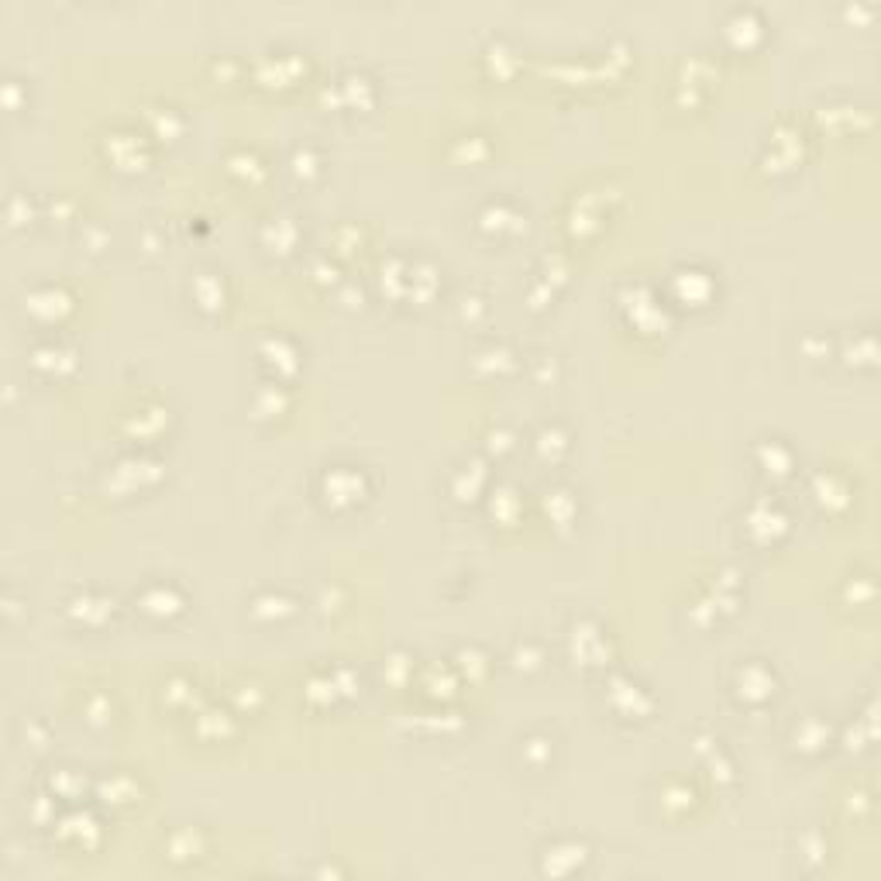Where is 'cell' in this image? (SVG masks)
<instances>
[{
	"label": "cell",
	"mask_w": 881,
	"mask_h": 881,
	"mask_svg": "<svg viewBox=\"0 0 881 881\" xmlns=\"http://www.w3.org/2000/svg\"><path fill=\"white\" fill-rule=\"evenodd\" d=\"M372 493V479L362 465H345L334 462L324 465L317 475V496L331 510H352V506L365 503V496Z\"/></svg>",
	"instance_id": "cell-1"
},
{
	"label": "cell",
	"mask_w": 881,
	"mask_h": 881,
	"mask_svg": "<svg viewBox=\"0 0 881 881\" xmlns=\"http://www.w3.org/2000/svg\"><path fill=\"white\" fill-rule=\"evenodd\" d=\"M620 310L627 314V321L637 327L641 334H658L668 327V303L661 300V293L654 290L644 279L620 286Z\"/></svg>",
	"instance_id": "cell-2"
},
{
	"label": "cell",
	"mask_w": 881,
	"mask_h": 881,
	"mask_svg": "<svg viewBox=\"0 0 881 881\" xmlns=\"http://www.w3.org/2000/svg\"><path fill=\"white\" fill-rule=\"evenodd\" d=\"M665 293L685 307H706L716 296V276L699 262H678L665 279Z\"/></svg>",
	"instance_id": "cell-3"
},
{
	"label": "cell",
	"mask_w": 881,
	"mask_h": 881,
	"mask_svg": "<svg viewBox=\"0 0 881 881\" xmlns=\"http://www.w3.org/2000/svg\"><path fill=\"white\" fill-rule=\"evenodd\" d=\"M21 310H25L35 324H59L62 317L73 310V293H69L66 283L42 279V283H31L28 290L21 293Z\"/></svg>",
	"instance_id": "cell-4"
},
{
	"label": "cell",
	"mask_w": 881,
	"mask_h": 881,
	"mask_svg": "<svg viewBox=\"0 0 881 881\" xmlns=\"http://www.w3.org/2000/svg\"><path fill=\"white\" fill-rule=\"evenodd\" d=\"M789 530V510L771 496H758L744 506V534L754 544H775Z\"/></svg>",
	"instance_id": "cell-5"
},
{
	"label": "cell",
	"mask_w": 881,
	"mask_h": 881,
	"mask_svg": "<svg viewBox=\"0 0 881 881\" xmlns=\"http://www.w3.org/2000/svg\"><path fill=\"white\" fill-rule=\"evenodd\" d=\"M586 861H589V844L579 837H555L548 840V844H541V851H537V871L551 878L575 875V871L586 868Z\"/></svg>",
	"instance_id": "cell-6"
},
{
	"label": "cell",
	"mask_w": 881,
	"mask_h": 881,
	"mask_svg": "<svg viewBox=\"0 0 881 881\" xmlns=\"http://www.w3.org/2000/svg\"><path fill=\"white\" fill-rule=\"evenodd\" d=\"M603 689H606L603 692L606 706H610L620 720H644V716L654 709L651 692H647L641 682H634L630 675H610Z\"/></svg>",
	"instance_id": "cell-7"
},
{
	"label": "cell",
	"mask_w": 881,
	"mask_h": 881,
	"mask_svg": "<svg viewBox=\"0 0 881 881\" xmlns=\"http://www.w3.org/2000/svg\"><path fill=\"white\" fill-rule=\"evenodd\" d=\"M118 613V599L97 589H76L73 596L62 599V617L76 627H104Z\"/></svg>",
	"instance_id": "cell-8"
},
{
	"label": "cell",
	"mask_w": 881,
	"mask_h": 881,
	"mask_svg": "<svg viewBox=\"0 0 881 881\" xmlns=\"http://www.w3.org/2000/svg\"><path fill=\"white\" fill-rule=\"evenodd\" d=\"M730 689H734V696L744 706H761L778 692V675H775V668H768L764 661L751 658V661H744V665H737Z\"/></svg>",
	"instance_id": "cell-9"
},
{
	"label": "cell",
	"mask_w": 881,
	"mask_h": 881,
	"mask_svg": "<svg viewBox=\"0 0 881 881\" xmlns=\"http://www.w3.org/2000/svg\"><path fill=\"white\" fill-rule=\"evenodd\" d=\"M475 228L486 235H517L527 228V214L510 197H489L475 210Z\"/></svg>",
	"instance_id": "cell-10"
},
{
	"label": "cell",
	"mask_w": 881,
	"mask_h": 881,
	"mask_svg": "<svg viewBox=\"0 0 881 881\" xmlns=\"http://www.w3.org/2000/svg\"><path fill=\"white\" fill-rule=\"evenodd\" d=\"M135 606H138V613H145L148 620H173V617L183 613L186 599H183V592H179V586H173V582L152 579V582H145V586L135 592Z\"/></svg>",
	"instance_id": "cell-11"
},
{
	"label": "cell",
	"mask_w": 881,
	"mask_h": 881,
	"mask_svg": "<svg viewBox=\"0 0 881 881\" xmlns=\"http://www.w3.org/2000/svg\"><path fill=\"white\" fill-rule=\"evenodd\" d=\"M52 837H56L59 844L90 851V847H97V840H100V823L90 809H80V806L62 809V813L56 816V823H52Z\"/></svg>",
	"instance_id": "cell-12"
},
{
	"label": "cell",
	"mask_w": 881,
	"mask_h": 881,
	"mask_svg": "<svg viewBox=\"0 0 881 881\" xmlns=\"http://www.w3.org/2000/svg\"><path fill=\"white\" fill-rule=\"evenodd\" d=\"M568 651L579 658L582 665H603L610 661V641H606L603 627L596 620H575L568 630Z\"/></svg>",
	"instance_id": "cell-13"
},
{
	"label": "cell",
	"mask_w": 881,
	"mask_h": 881,
	"mask_svg": "<svg viewBox=\"0 0 881 881\" xmlns=\"http://www.w3.org/2000/svg\"><path fill=\"white\" fill-rule=\"evenodd\" d=\"M186 293L207 314H217V310L228 303V283H224V272L210 269V265H197L190 269V279H186Z\"/></svg>",
	"instance_id": "cell-14"
},
{
	"label": "cell",
	"mask_w": 881,
	"mask_h": 881,
	"mask_svg": "<svg viewBox=\"0 0 881 881\" xmlns=\"http://www.w3.org/2000/svg\"><path fill=\"white\" fill-rule=\"evenodd\" d=\"M28 365L42 376H66L76 365V348L62 338H38L28 348Z\"/></svg>",
	"instance_id": "cell-15"
},
{
	"label": "cell",
	"mask_w": 881,
	"mask_h": 881,
	"mask_svg": "<svg viewBox=\"0 0 881 881\" xmlns=\"http://www.w3.org/2000/svg\"><path fill=\"white\" fill-rule=\"evenodd\" d=\"M255 352H259L262 365L276 379L290 376V372L296 369V362H300V348H296V341L290 338V334H283V331L262 334L259 345H255Z\"/></svg>",
	"instance_id": "cell-16"
},
{
	"label": "cell",
	"mask_w": 881,
	"mask_h": 881,
	"mask_svg": "<svg viewBox=\"0 0 881 881\" xmlns=\"http://www.w3.org/2000/svg\"><path fill=\"white\" fill-rule=\"evenodd\" d=\"M486 482H489L486 462H482V458H462V462L451 465L448 472V493L455 503H472L475 496L486 489Z\"/></svg>",
	"instance_id": "cell-17"
},
{
	"label": "cell",
	"mask_w": 881,
	"mask_h": 881,
	"mask_svg": "<svg viewBox=\"0 0 881 881\" xmlns=\"http://www.w3.org/2000/svg\"><path fill=\"white\" fill-rule=\"evenodd\" d=\"M259 245L265 248V252H276V255H286L296 248V241H300V224L293 221L290 214H283V210H276V214H265L259 221Z\"/></svg>",
	"instance_id": "cell-18"
},
{
	"label": "cell",
	"mask_w": 881,
	"mask_h": 881,
	"mask_svg": "<svg viewBox=\"0 0 881 881\" xmlns=\"http://www.w3.org/2000/svg\"><path fill=\"white\" fill-rule=\"evenodd\" d=\"M792 751L799 754H820L830 744V723L823 720L820 713H806L792 723V734H789Z\"/></svg>",
	"instance_id": "cell-19"
},
{
	"label": "cell",
	"mask_w": 881,
	"mask_h": 881,
	"mask_svg": "<svg viewBox=\"0 0 881 881\" xmlns=\"http://www.w3.org/2000/svg\"><path fill=\"white\" fill-rule=\"evenodd\" d=\"M751 458H754V465H758L764 475H775V479L789 475L792 465H795L792 448L782 438H758L751 444Z\"/></svg>",
	"instance_id": "cell-20"
},
{
	"label": "cell",
	"mask_w": 881,
	"mask_h": 881,
	"mask_svg": "<svg viewBox=\"0 0 881 881\" xmlns=\"http://www.w3.org/2000/svg\"><path fill=\"white\" fill-rule=\"evenodd\" d=\"M469 362L475 372H482V376H503V372L517 369V352H513L506 341L489 338V341H482L479 348H472Z\"/></svg>",
	"instance_id": "cell-21"
},
{
	"label": "cell",
	"mask_w": 881,
	"mask_h": 881,
	"mask_svg": "<svg viewBox=\"0 0 881 881\" xmlns=\"http://www.w3.org/2000/svg\"><path fill=\"white\" fill-rule=\"evenodd\" d=\"M537 503H541V513L555 527H568L575 520V513H579V500H575V493L568 486H561V482L544 486L541 493H537Z\"/></svg>",
	"instance_id": "cell-22"
},
{
	"label": "cell",
	"mask_w": 881,
	"mask_h": 881,
	"mask_svg": "<svg viewBox=\"0 0 881 881\" xmlns=\"http://www.w3.org/2000/svg\"><path fill=\"white\" fill-rule=\"evenodd\" d=\"M489 517L500 527H517L524 517V493L513 482H496L489 489Z\"/></svg>",
	"instance_id": "cell-23"
},
{
	"label": "cell",
	"mask_w": 881,
	"mask_h": 881,
	"mask_svg": "<svg viewBox=\"0 0 881 881\" xmlns=\"http://www.w3.org/2000/svg\"><path fill=\"white\" fill-rule=\"evenodd\" d=\"M438 283H441L438 265H434L431 259L417 255V259L407 262V283H403V296H407V300L427 303L434 296V290H438Z\"/></svg>",
	"instance_id": "cell-24"
},
{
	"label": "cell",
	"mask_w": 881,
	"mask_h": 881,
	"mask_svg": "<svg viewBox=\"0 0 881 881\" xmlns=\"http://www.w3.org/2000/svg\"><path fill=\"white\" fill-rule=\"evenodd\" d=\"M93 795H97L100 802H107V806H128V802H135L138 795H142V785H138V778L128 775V771H111V775L93 782Z\"/></svg>",
	"instance_id": "cell-25"
},
{
	"label": "cell",
	"mask_w": 881,
	"mask_h": 881,
	"mask_svg": "<svg viewBox=\"0 0 881 881\" xmlns=\"http://www.w3.org/2000/svg\"><path fill=\"white\" fill-rule=\"evenodd\" d=\"M248 613H252L259 623H272V620H286L296 613V599L286 596L279 589H262L248 599Z\"/></svg>",
	"instance_id": "cell-26"
},
{
	"label": "cell",
	"mask_w": 881,
	"mask_h": 881,
	"mask_svg": "<svg viewBox=\"0 0 881 881\" xmlns=\"http://www.w3.org/2000/svg\"><path fill=\"white\" fill-rule=\"evenodd\" d=\"M530 451H534L541 462H558L568 451V431L558 420H544V424H537L534 434H530Z\"/></svg>",
	"instance_id": "cell-27"
},
{
	"label": "cell",
	"mask_w": 881,
	"mask_h": 881,
	"mask_svg": "<svg viewBox=\"0 0 881 881\" xmlns=\"http://www.w3.org/2000/svg\"><path fill=\"white\" fill-rule=\"evenodd\" d=\"M159 469H162V465L155 462V458L124 455V458H118V462L111 465V469H107V475H111V482L118 489H131L135 482H142V479H155V475H159Z\"/></svg>",
	"instance_id": "cell-28"
},
{
	"label": "cell",
	"mask_w": 881,
	"mask_h": 881,
	"mask_svg": "<svg viewBox=\"0 0 881 881\" xmlns=\"http://www.w3.org/2000/svg\"><path fill=\"white\" fill-rule=\"evenodd\" d=\"M104 152L111 155L118 166H135V162H142L145 138L131 128H114V131H107V138H104Z\"/></svg>",
	"instance_id": "cell-29"
},
{
	"label": "cell",
	"mask_w": 881,
	"mask_h": 881,
	"mask_svg": "<svg viewBox=\"0 0 881 881\" xmlns=\"http://www.w3.org/2000/svg\"><path fill=\"white\" fill-rule=\"evenodd\" d=\"M809 493H813V500L820 503L823 510H840V506H847V500H851L844 475L837 472H816L813 482H809Z\"/></svg>",
	"instance_id": "cell-30"
},
{
	"label": "cell",
	"mask_w": 881,
	"mask_h": 881,
	"mask_svg": "<svg viewBox=\"0 0 881 881\" xmlns=\"http://www.w3.org/2000/svg\"><path fill=\"white\" fill-rule=\"evenodd\" d=\"M286 407H290V389H286L279 379H269V382H262V386H255V393H252L255 417H279Z\"/></svg>",
	"instance_id": "cell-31"
},
{
	"label": "cell",
	"mask_w": 881,
	"mask_h": 881,
	"mask_svg": "<svg viewBox=\"0 0 881 881\" xmlns=\"http://www.w3.org/2000/svg\"><path fill=\"white\" fill-rule=\"evenodd\" d=\"M200 851H204V837H200L197 826H176V830L166 837V857L176 864L197 861Z\"/></svg>",
	"instance_id": "cell-32"
},
{
	"label": "cell",
	"mask_w": 881,
	"mask_h": 881,
	"mask_svg": "<svg viewBox=\"0 0 881 881\" xmlns=\"http://www.w3.org/2000/svg\"><path fill=\"white\" fill-rule=\"evenodd\" d=\"M407 255H386V259L379 262L376 276H379V290L386 296H393V300H403V283H407Z\"/></svg>",
	"instance_id": "cell-33"
},
{
	"label": "cell",
	"mask_w": 881,
	"mask_h": 881,
	"mask_svg": "<svg viewBox=\"0 0 881 881\" xmlns=\"http://www.w3.org/2000/svg\"><path fill=\"white\" fill-rule=\"evenodd\" d=\"M723 35H727L734 45H747L751 38L761 35L758 14H754L751 7H734V11L727 14V21H723Z\"/></svg>",
	"instance_id": "cell-34"
},
{
	"label": "cell",
	"mask_w": 881,
	"mask_h": 881,
	"mask_svg": "<svg viewBox=\"0 0 881 881\" xmlns=\"http://www.w3.org/2000/svg\"><path fill=\"white\" fill-rule=\"evenodd\" d=\"M45 789L56 795L59 802H76L83 795V789H87V778L76 768H52L49 778H45Z\"/></svg>",
	"instance_id": "cell-35"
},
{
	"label": "cell",
	"mask_w": 881,
	"mask_h": 881,
	"mask_svg": "<svg viewBox=\"0 0 881 881\" xmlns=\"http://www.w3.org/2000/svg\"><path fill=\"white\" fill-rule=\"evenodd\" d=\"M451 668L458 672V678L475 682V678H482L489 672V654L482 651L479 644H462L455 654H451Z\"/></svg>",
	"instance_id": "cell-36"
},
{
	"label": "cell",
	"mask_w": 881,
	"mask_h": 881,
	"mask_svg": "<svg viewBox=\"0 0 881 881\" xmlns=\"http://www.w3.org/2000/svg\"><path fill=\"white\" fill-rule=\"evenodd\" d=\"M166 420H169V410L162 407V403H145V407H138L128 420H121V427H128L131 434L145 438V434H152L155 427H162Z\"/></svg>",
	"instance_id": "cell-37"
},
{
	"label": "cell",
	"mask_w": 881,
	"mask_h": 881,
	"mask_svg": "<svg viewBox=\"0 0 881 881\" xmlns=\"http://www.w3.org/2000/svg\"><path fill=\"white\" fill-rule=\"evenodd\" d=\"M224 166H228V173H235V176H241V179H255V176H262V173H265L262 155L255 152V148H245V145L231 148V152L224 155Z\"/></svg>",
	"instance_id": "cell-38"
},
{
	"label": "cell",
	"mask_w": 881,
	"mask_h": 881,
	"mask_svg": "<svg viewBox=\"0 0 881 881\" xmlns=\"http://www.w3.org/2000/svg\"><path fill=\"white\" fill-rule=\"evenodd\" d=\"M286 166H290V173H293V176L307 179V176H314L317 169H321V155H317V148H314V145L296 142V145L290 148V152H286Z\"/></svg>",
	"instance_id": "cell-39"
},
{
	"label": "cell",
	"mask_w": 881,
	"mask_h": 881,
	"mask_svg": "<svg viewBox=\"0 0 881 881\" xmlns=\"http://www.w3.org/2000/svg\"><path fill=\"white\" fill-rule=\"evenodd\" d=\"M506 661H510V668H517V672H534V668L544 665V647L527 637V641H517L510 647Z\"/></svg>",
	"instance_id": "cell-40"
},
{
	"label": "cell",
	"mask_w": 881,
	"mask_h": 881,
	"mask_svg": "<svg viewBox=\"0 0 881 881\" xmlns=\"http://www.w3.org/2000/svg\"><path fill=\"white\" fill-rule=\"evenodd\" d=\"M696 789L685 782H665L661 785V806L668 809V813H689L692 806H696Z\"/></svg>",
	"instance_id": "cell-41"
},
{
	"label": "cell",
	"mask_w": 881,
	"mask_h": 881,
	"mask_svg": "<svg viewBox=\"0 0 881 881\" xmlns=\"http://www.w3.org/2000/svg\"><path fill=\"white\" fill-rule=\"evenodd\" d=\"M145 121L155 124V135H159V138H169V135H176V131L183 128V118H179V111L173 104H148L145 107Z\"/></svg>",
	"instance_id": "cell-42"
},
{
	"label": "cell",
	"mask_w": 881,
	"mask_h": 881,
	"mask_svg": "<svg viewBox=\"0 0 881 881\" xmlns=\"http://www.w3.org/2000/svg\"><path fill=\"white\" fill-rule=\"evenodd\" d=\"M420 682H424V689L431 692V699H451V692H455V685H458V672L451 665H444L441 678H438V665H431V668H424V678H420Z\"/></svg>",
	"instance_id": "cell-43"
},
{
	"label": "cell",
	"mask_w": 881,
	"mask_h": 881,
	"mask_svg": "<svg viewBox=\"0 0 881 881\" xmlns=\"http://www.w3.org/2000/svg\"><path fill=\"white\" fill-rule=\"evenodd\" d=\"M235 730V720H231L228 709H204L197 716V734L204 737H228Z\"/></svg>",
	"instance_id": "cell-44"
},
{
	"label": "cell",
	"mask_w": 881,
	"mask_h": 881,
	"mask_svg": "<svg viewBox=\"0 0 881 881\" xmlns=\"http://www.w3.org/2000/svg\"><path fill=\"white\" fill-rule=\"evenodd\" d=\"M520 754L527 758L530 768H541L544 761H551V754H555V744H551L544 734H530L520 740Z\"/></svg>",
	"instance_id": "cell-45"
},
{
	"label": "cell",
	"mask_w": 881,
	"mask_h": 881,
	"mask_svg": "<svg viewBox=\"0 0 881 881\" xmlns=\"http://www.w3.org/2000/svg\"><path fill=\"white\" fill-rule=\"evenodd\" d=\"M31 214H35V204H31V197H28L25 190H11V193H7V200H4L7 224H25Z\"/></svg>",
	"instance_id": "cell-46"
},
{
	"label": "cell",
	"mask_w": 881,
	"mask_h": 881,
	"mask_svg": "<svg viewBox=\"0 0 881 881\" xmlns=\"http://www.w3.org/2000/svg\"><path fill=\"white\" fill-rule=\"evenodd\" d=\"M111 699L104 696V692H90L87 699H83V720L93 723V727H104V723H111Z\"/></svg>",
	"instance_id": "cell-47"
},
{
	"label": "cell",
	"mask_w": 881,
	"mask_h": 881,
	"mask_svg": "<svg viewBox=\"0 0 881 881\" xmlns=\"http://www.w3.org/2000/svg\"><path fill=\"white\" fill-rule=\"evenodd\" d=\"M513 444H517V434H513L506 424H493L486 431V451H489V455H506Z\"/></svg>",
	"instance_id": "cell-48"
},
{
	"label": "cell",
	"mask_w": 881,
	"mask_h": 881,
	"mask_svg": "<svg viewBox=\"0 0 881 881\" xmlns=\"http://www.w3.org/2000/svg\"><path fill=\"white\" fill-rule=\"evenodd\" d=\"M382 672H386L389 682H407V675L413 672V658L407 651H393L382 665Z\"/></svg>",
	"instance_id": "cell-49"
},
{
	"label": "cell",
	"mask_w": 881,
	"mask_h": 881,
	"mask_svg": "<svg viewBox=\"0 0 881 881\" xmlns=\"http://www.w3.org/2000/svg\"><path fill=\"white\" fill-rule=\"evenodd\" d=\"M310 272H314L317 283H338V262L331 259V255H317L314 262H310Z\"/></svg>",
	"instance_id": "cell-50"
},
{
	"label": "cell",
	"mask_w": 881,
	"mask_h": 881,
	"mask_svg": "<svg viewBox=\"0 0 881 881\" xmlns=\"http://www.w3.org/2000/svg\"><path fill=\"white\" fill-rule=\"evenodd\" d=\"M458 314H462L465 321H475L479 314H486V296H482V293H462V296H458Z\"/></svg>",
	"instance_id": "cell-51"
},
{
	"label": "cell",
	"mask_w": 881,
	"mask_h": 881,
	"mask_svg": "<svg viewBox=\"0 0 881 881\" xmlns=\"http://www.w3.org/2000/svg\"><path fill=\"white\" fill-rule=\"evenodd\" d=\"M334 241H338V248H355L358 241H362V228H358V224H352V221H341L338 228H334Z\"/></svg>",
	"instance_id": "cell-52"
},
{
	"label": "cell",
	"mask_w": 881,
	"mask_h": 881,
	"mask_svg": "<svg viewBox=\"0 0 881 881\" xmlns=\"http://www.w3.org/2000/svg\"><path fill=\"white\" fill-rule=\"evenodd\" d=\"M166 699L169 703H179V699H193V689L186 678H173V682L166 685Z\"/></svg>",
	"instance_id": "cell-53"
},
{
	"label": "cell",
	"mask_w": 881,
	"mask_h": 881,
	"mask_svg": "<svg viewBox=\"0 0 881 881\" xmlns=\"http://www.w3.org/2000/svg\"><path fill=\"white\" fill-rule=\"evenodd\" d=\"M4 100H7V107H18V80H14V76H7L4 80Z\"/></svg>",
	"instance_id": "cell-54"
},
{
	"label": "cell",
	"mask_w": 881,
	"mask_h": 881,
	"mask_svg": "<svg viewBox=\"0 0 881 881\" xmlns=\"http://www.w3.org/2000/svg\"><path fill=\"white\" fill-rule=\"evenodd\" d=\"M49 210H52V214H59V217H66V210H69V200H66V197H59V200L52 197V200H49Z\"/></svg>",
	"instance_id": "cell-55"
}]
</instances>
